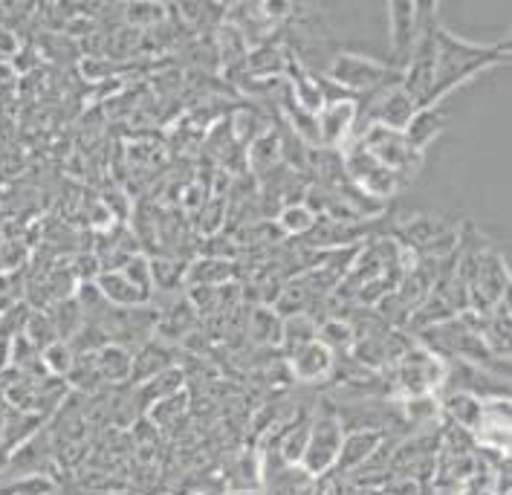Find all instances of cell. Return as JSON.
<instances>
[{
	"instance_id": "obj_1",
	"label": "cell",
	"mask_w": 512,
	"mask_h": 495,
	"mask_svg": "<svg viewBox=\"0 0 512 495\" xmlns=\"http://www.w3.org/2000/svg\"><path fill=\"white\" fill-rule=\"evenodd\" d=\"M510 61V41L501 44H472L440 27L437 32V58H434V82L429 93V105H437L449 96L458 84L469 82L472 76L489 67Z\"/></svg>"
},
{
	"instance_id": "obj_2",
	"label": "cell",
	"mask_w": 512,
	"mask_h": 495,
	"mask_svg": "<svg viewBox=\"0 0 512 495\" xmlns=\"http://www.w3.org/2000/svg\"><path fill=\"white\" fill-rule=\"evenodd\" d=\"M420 12V24H417V41L414 50L408 55V64L403 70V90L414 99L417 108L429 105V93L434 82V58H437V9L432 3H417Z\"/></svg>"
},
{
	"instance_id": "obj_3",
	"label": "cell",
	"mask_w": 512,
	"mask_h": 495,
	"mask_svg": "<svg viewBox=\"0 0 512 495\" xmlns=\"http://www.w3.org/2000/svg\"><path fill=\"white\" fill-rule=\"evenodd\" d=\"M400 73L391 70V64H382L377 58L359 53H336L327 64V79L336 84L345 96L359 99L385 82L397 79Z\"/></svg>"
},
{
	"instance_id": "obj_4",
	"label": "cell",
	"mask_w": 512,
	"mask_h": 495,
	"mask_svg": "<svg viewBox=\"0 0 512 495\" xmlns=\"http://www.w3.org/2000/svg\"><path fill=\"white\" fill-rule=\"evenodd\" d=\"M342 165H345V177L351 180L353 189L377 203L385 197H394L403 186V180L394 171L382 168L359 142H348L342 148Z\"/></svg>"
},
{
	"instance_id": "obj_5",
	"label": "cell",
	"mask_w": 512,
	"mask_h": 495,
	"mask_svg": "<svg viewBox=\"0 0 512 495\" xmlns=\"http://www.w3.org/2000/svg\"><path fill=\"white\" fill-rule=\"evenodd\" d=\"M342 438H345V423L333 414H324L310 420V432H307V446L301 455L298 467L310 472L313 478H322L339 461V449H342Z\"/></svg>"
},
{
	"instance_id": "obj_6",
	"label": "cell",
	"mask_w": 512,
	"mask_h": 495,
	"mask_svg": "<svg viewBox=\"0 0 512 495\" xmlns=\"http://www.w3.org/2000/svg\"><path fill=\"white\" fill-rule=\"evenodd\" d=\"M353 142H359L382 168L394 171L403 183L417 174L420 160H423V154H414V151L408 148V142H405V137L400 131H388V128H382V125L368 128L362 137L353 139Z\"/></svg>"
},
{
	"instance_id": "obj_7",
	"label": "cell",
	"mask_w": 512,
	"mask_h": 495,
	"mask_svg": "<svg viewBox=\"0 0 512 495\" xmlns=\"http://www.w3.org/2000/svg\"><path fill=\"white\" fill-rule=\"evenodd\" d=\"M316 119H319V145L330 148V151H342L348 142H353L356 99H351V96L327 99Z\"/></svg>"
},
{
	"instance_id": "obj_8",
	"label": "cell",
	"mask_w": 512,
	"mask_h": 495,
	"mask_svg": "<svg viewBox=\"0 0 512 495\" xmlns=\"http://www.w3.org/2000/svg\"><path fill=\"white\" fill-rule=\"evenodd\" d=\"M417 24H420L417 3H403V0L388 3V38H391V53H394L391 70H397L400 76L417 41Z\"/></svg>"
},
{
	"instance_id": "obj_9",
	"label": "cell",
	"mask_w": 512,
	"mask_h": 495,
	"mask_svg": "<svg viewBox=\"0 0 512 495\" xmlns=\"http://www.w3.org/2000/svg\"><path fill=\"white\" fill-rule=\"evenodd\" d=\"M443 365L440 359L429 354V351H405L400 359V385L408 391V397H420L429 394L434 385L443 380Z\"/></svg>"
},
{
	"instance_id": "obj_10",
	"label": "cell",
	"mask_w": 512,
	"mask_h": 495,
	"mask_svg": "<svg viewBox=\"0 0 512 495\" xmlns=\"http://www.w3.org/2000/svg\"><path fill=\"white\" fill-rule=\"evenodd\" d=\"M287 362H290V374L296 377L298 383H319L333 371L336 354L330 348H324L319 339H313V342L301 345L296 351H290Z\"/></svg>"
},
{
	"instance_id": "obj_11",
	"label": "cell",
	"mask_w": 512,
	"mask_h": 495,
	"mask_svg": "<svg viewBox=\"0 0 512 495\" xmlns=\"http://www.w3.org/2000/svg\"><path fill=\"white\" fill-rule=\"evenodd\" d=\"M446 125H449V113L440 105H426V108L414 110V116L405 125L403 137L414 154H423L434 139L443 134Z\"/></svg>"
},
{
	"instance_id": "obj_12",
	"label": "cell",
	"mask_w": 512,
	"mask_h": 495,
	"mask_svg": "<svg viewBox=\"0 0 512 495\" xmlns=\"http://www.w3.org/2000/svg\"><path fill=\"white\" fill-rule=\"evenodd\" d=\"M261 481L270 490V495H316L319 478H313L298 464L281 461V455H278V467H261Z\"/></svg>"
},
{
	"instance_id": "obj_13",
	"label": "cell",
	"mask_w": 512,
	"mask_h": 495,
	"mask_svg": "<svg viewBox=\"0 0 512 495\" xmlns=\"http://www.w3.org/2000/svg\"><path fill=\"white\" fill-rule=\"evenodd\" d=\"M96 290L102 293V299L108 302V307L113 310H134V307H145L148 304V296L134 287L122 270H102L96 275Z\"/></svg>"
},
{
	"instance_id": "obj_14",
	"label": "cell",
	"mask_w": 512,
	"mask_h": 495,
	"mask_svg": "<svg viewBox=\"0 0 512 495\" xmlns=\"http://www.w3.org/2000/svg\"><path fill=\"white\" fill-rule=\"evenodd\" d=\"M379 449H382V432L379 429H353V432H345L336 467L342 469V472H353V469L365 467Z\"/></svg>"
},
{
	"instance_id": "obj_15",
	"label": "cell",
	"mask_w": 512,
	"mask_h": 495,
	"mask_svg": "<svg viewBox=\"0 0 512 495\" xmlns=\"http://www.w3.org/2000/svg\"><path fill=\"white\" fill-rule=\"evenodd\" d=\"M131 348H122V345H113L108 342L105 348H99L93 354V371L99 380H108V383H125L131 380Z\"/></svg>"
},
{
	"instance_id": "obj_16",
	"label": "cell",
	"mask_w": 512,
	"mask_h": 495,
	"mask_svg": "<svg viewBox=\"0 0 512 495\" xmlns=\"http://www.w3.org/2000/svg\"><path fill=\"white\" fill-rule=\"evenodd\" d=\"M165 368H174V357L168 348H162L157 342H145L131 354V380L136 385L157 377Z\"/></svg>"
},
{
	"instance_id": "obj_17",
	"label": "cell",
	"mask_w": 512,
	"mask_h": 495,
	"mask_svg": "<svg viewBox=\"0 0 512 495\" xmlns=\"http://www.w3.org/2000/svg\"><path fill=\"white\" fill-rule=\"evenodd\" d=\"M183 383H186V377H183V371H180L177 365H174V368H165L157 377H151V380L136 385V403H139L142 409H148V406L160 403V400L171 397V394H180V391H183Z\"/></svg>"
},
{
	"instance_id": "obj_18",
	"label": "cell",
	"mask_w": 512,
	"mask_h": 495,
	"mask_svg": "<svg viewBox=\"0 0 512 495\" xmlns=\"http://www.w3.org/2000/svg\"><path fill=\"white\" fill-rule=\"evenodd\" d=\"M281 348L290 354L301 345L313 342L316 333H319V325L307 316V313H290V316H281Z\"/></svg>"
},
{
	"instance_id": "obj_19",
	"label": "cell",
	"mask_w": 512,
	"mask_h": 495,
	"mask_svg": "<svg viewBox=\"0 0 512 495\" xmlns=\"http://www.w3.org/2000/svg\"><path fill=\"white\" fill-rule=\"evenodd\" d=\"M281 313L270 307H255L249 316V339L255 345H281Z\"/></svg>"
},
{
	"instance_id": "obj_20",
	"label": "cell",
	"mask_w": 512,
	"mask_h": 495,
	"mask_svg": "<svg viewBox=\"0 0 512 495\" xmlns=\"http://www.w3.org/2000/svg\"><path fill=\"white\" fill-rule=\"evenodd\" d=\"M290 79H293V105L301 110H307V113H313V116H319V110H322L324 102H327L322 84L316 82L310 73H304V70L290 73Z\"/></svg>"
},
{
	"instance_id": "obj_21",
	"label": "cell",
	"mask_w": 512,
	"mask_h": 495,
	"mask_svg": "<svg viewBox=\"0 0 512 495\" xmlns=\"http://www.w3.org/2000/svg\"><path fill=\"white\" fill-rule=\"evenodd\" d=\"M316 223H319V215H316L307 203H298V200L281 206V212H278V226H281V232H287V235H293V238L313 232Z\"/></svg>"
},
{
	"instance_id": "obj_22",
	"label": "cell",
	"mask_w": 512,
	"mask_h": 495,
	"mask_svg": "<svg viewBox=\"0 0 512 495\" xmlns=\"http://www.w3.org/2000/svg\"><path fill=\"white\" fill-rule=\"evenodd\" d=\"M446 412L452 414V420L466 426V429H478L481 423V414H484V403L475 397V394H466V391H458L446 400Z\"/></svg>"
},
{
	"instance_id": "obj_23",
	"label": "cell",
	"mask_w": 512,
	"mask_h": 495,
	"mask_svg": "<svg viewBox=\"0 0 512 495\" xmlns=\"http://www.w3.org/2000/svg\"><path fill=\"white\" fill-rule=\"evenodd\" d=\"M41 368L50 374V377H70V371H73V365H76V354H73V348L67 345V342H53V345H47L41 354Z\"/></svg>"
},
{
	"instance_id": "obj_24",
	"label": "cell",
	"mask_w": 512,
	"mask_h": 495,
	"mask_svg": "<svg viewBox=\"0 0 512 495\" xmlns=\"http://www.w3.org/2000/svg\"><path fill=\"white\" fill-rule=\"evenodd\" d=\"M194 325V307L189 302H177L162 319H157V336H165V339H180L186 330Z\"/></svg>"
},
{
	"instance_id": "obj_25",
	"label": "cell",
	"mask_w": 512,
	"mask_h": 495,
	"mask_svg": "<svg viewBox=\"0 0 512 495\" xmlns=\"http://www.w3.org/2000/svg\"><path fill=\"white\" fill-rule=\"evenodd\" d=\"M24 339H27L29 345H32L38 354H41L47 345L58 342V333H55L50 316H47V313H41V310H32V313H29L27 325H24Z\"/></svg>"
},
{
	"instance_id": "obj_26",
	"label": "cell",
	"mask_w": 512,
	"mask_h": 495,
	"mask_svg": "<svg viewBox=\"0 0 512 495\" xmlns=\"http://www.w3.org/2000/svg\"><path fill=\"white\" fill-rule=\"evenodd\" d=\"M316 339L322 342L324 348H330L333 354L336 351H351L353 345H356V333H353L351 325H345V322H339V319H330V322H324L319 333H316Z\"/></svg>"
},
{
	"instance_id": "obj_27",
	"label": "cell",
	"mask_w": 512,
	"mask_h": 495,
	"mask_svg": "<svg viewBox=\"0 0 512 495\" xmlns=\"http://www.w3.org/2000/svg\"><path fill=\"white\" fill-rule=\"evenodd\" d=\"M446 232V226H443V220L432 218V215H420V218H414L408 226H405V235H408V241L414 244L417 249L429 247L434 238H440Z\"/></svg>"
},
{
	"instance_id": "obj_28",
	"label": "cell",
	"mask_w": 512,
	"mask_h": 495,
	"mask_svg": "<svg viewBox=\"0 0 512 495\" xmlns=\"http://www.w3.org/2000/svg\"><path fill=\"white\" fill-rule=\"evenodd\" d=\"M232 273V267L226 261H217V258H206V261H197L191 264L189 278L191 284H200V287H215V284H223L226 275Z\"/></svg>"
},
{
	"instance_id": "obj_29",
	"label": "cell",
	"mask_w": 512,
	"mask_h": 495,
	"mask_svg": "<svg viewBox=\"0 0 512 495\" xmlns=\"http://www.w3.org/2000/svg\"><path fill=\"white\" fill-rule=\"evenodd\" d=\"M189 409V394L186 391H180V394H171V397H165L160 403H154V406H148L145 412L148 417L154 420V423H174V420H180L183 414Z\"/></svg>"
},
{
	"instance_id": "obj_30",
	"label": "cell",
	"mask_w": 512,
	"mask_h": 495,
	"mask_svg": "<svg viewBox=\"0 0 512 495\" xmlns=\"http://www.w3.org/2000/svg\"><path fill=\"white\" fill-rule=\"evenodd\" d=\"M119 270L125 273V278H128L134 287H139V290L151 299V293H154V273H151V261H148L145 255H131Z\"/></svg>"
},
{
	"instance_id": "obj_31",
	"label": "cell",
	"mask_w": 512,
	"mask_h": 495,
	"mask_svg": "<svg viewBox=\"0 0 512 495\" xmlns=\"http://www.w3.org/2000/svg\"><path fill=\"white\" fill-rule=\"evenodd\" d=\"M307 432H310V423L304 420V423L293 426V429L281 438V443H278L281 461H287V464H301V455H304V446H307Z\"/></svg>"
},
{
	"instance_id": "obj_32",
	"label": "cell",
	"mask_w": 512,
	"mask_h": 495,
	"mask_svg": "<svg viewBox=\"0 0 512 495\" xmlns=\"http://www.w3.org/2000/svg\"><path fill=\"white\" fill-rule=\"evenodd\" d=\"M278 154H281V142L275 137V131H267L264 137H258L249 148V163L258 165V168H272L278 163Z\"/></svg>"
},
{
	"instance_id": "obj_33",
	"label": "cell",
	"mask_w": 512,
	"mask_h": 495,
	"mask_svg": "<svg viewBox=\"0 0 512 495\" xmlns=\"http://www.w3.org/2000/svg\"><path fill=\"white\" fill-rule=\"evenodd\" d=\"M249 67H252V73L255 76H270V73H278V70H284V53L275 47H261V50H255V53L249 55Z\"/></svg>"
},
{
	"instance_id": "obj_34",
	"label": "cell",
	"mask_w": 512,
	"mask_h": 495,
	"mask_svg": "<svg viewBox=\"0 0 512 495\" xmlns=\"http://www.w3.org/2000/svg\"><path fill=\"white\" fill-rule=\"evenodd\" d=\"M0 53L3 55L18 53V38H15V32H9V29H0Z\"/></svg>"
},
{
	"instance_id": "obj_35",
	"label": "cell",
	"mask_w": 512,
	"mask_h": 495,
	"mask_svg": "<svg viewBox=\"0 0 512 495\" xmlns=\"http://www.w3.org/2000/svg\"><path fill=\"white\" fill-rule=\"evenodd\" d=\"M0 423H3V409H0Z\"/></svg>"
},
{
	"instance_id": "obj_36",
	"label": "cell",
	"mask_w": 512,
	"mask_h": 495,
	"mask_svg": "<svg viewBox=\"0 0 512 495\" xmlns=\"http://www.w3.org/2000/svg\"><path fill=\"white\" fill-rule=\"evenodd\" d=\"M160 495H171V493H160Z\"/></svg>"
},
{
	"instance_id": "obj_37",
	"label": "cell",
	"mask_w": 512,
	"mask_h": 495,
	"mask_svg": "<svg viewBox=\"0 0 512 495\" xmlns=\"http://www.w3.org/2000/svg\"><path fill=\"white\" fill-rule=\"evenodd\" d=\"M0 495H3V493H0Z\"/></svg>"
}]
</instances>
